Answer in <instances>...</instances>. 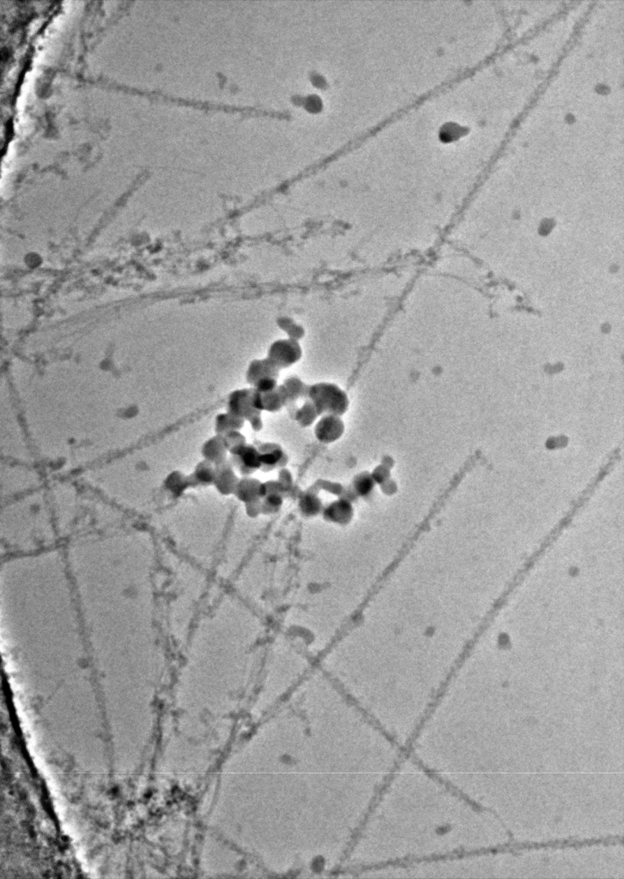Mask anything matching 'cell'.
<instances>
[{"instance_id":"cell-1","label":"cell","mask_w":624,"mask_h":879,"mask_svg":"<svg viewBox=\"0 0 624 879\" xmlns=\"http://www.w3.org/2000/svg\"><path fill=\"white\" fill-rule=\"evenodd\" d=\"M306 396L319 415H343L348 411V396L334 383L320 382L308 386Z\"/></svg>"},{"instance_id":"cell-2","label":"cell","mask_w":624,"mask_h":879,"mask_svg":"<svg viewBox=\"0 0 624 879\" xmlns=\"http://www.w3.org/2000/svg\"><path fill=\"white\" fill-rule=\"evenodd\" d=\"M228 412L244 421H248L254 430L262 426L261 412L254 405V389H242L233 391L228 401Z\"/></svg>"},{"instance_id":"cell-3","label":"cell","mask_w":624,"mask_h":879,"mask_svg":"<svg viewBox=\"0 0 624 879\" xmlns=\"http://www.w3.org/2000/svg\"><path fill=\"white\" fill-rule=\"evenodd\" d=\"M300 356L301 350L297 343L281 340L271 346L267 359L280 370L281 368L291 367L298 362Z\"/></svg>"},{"instance_id":"cell-4","label":"cell","mask_w":624,"mask_h":879,"mask_svg":"<svg viewBox=\"0 0 624 879\" xmlns=\"http://www.w3.org/2000/svg\"><path fill=\"white\" fill-rule=\"evenodd\" d=\"M344 423L339 416L324 415L315 423L314 433L318 441L329 444L343 437Z\"/></svg>"},{"instance_id":"cell-5","label":"cell","mask_w":624,"mask_h":879,"mask_svg":"<svg viewBox=\"0 0 624 879\" xmlns=\"http://www.w3.org/2000/svg\"><path fill=\"white\" fill-rule=\"evenodd\" d=\"M232 456V467L244 476H251L262 468L261 453L254 446L246 444Z\"/></svg>"},{"instance_id":"cell-6","label":"cell","mask_w":624,"mask_h":879,"mask_svg":"<svg viewBox=\"0 0 624 879\" xmlns=\"http://www.w3.org/2000/svg\"><path fill=\"white\" fill-rule=\"evenodd\" d=\"M288 403V397L281 385L269 393H261L254 390V405L259 412H277Z\"/></svg>"},{"instance_id":"cell-7","label":"cell","mask_w":624,"mask_h":879,"mask_svg":"<svg viewBox=\"0 0 624 879\" xmlns=\"http://www.w3.org/2000/svg\"><path fill=\"white\" fill-rule=\"evenodd\" d=\"M263 483L250 476H244L237 484L234 495L245 504L261 501L263 497Z\"/></svg>"},{"instance_id":"cell-8","label":"cell","mask_w":624,"mask_h":879,"mask_svg":"<svg viewBox=\"0 0 624 879\" xmlns=\"http://www.w3.org/2000/svg\"><path fill=\"white\" fill-rule=\"evenodd\" d=\"M239 479L237 476L232 463L228 460L216 465V476L214 486L223 495H233Z\"/></svg>"},{"instance_id":"cell-9","label":"cell","mask_w":624,"mask_h":879,"mask_svg":"<svg viewBox=\"0 0 624 879\" xmlns=\"http://www.w3.org/2000/svg\"><path fill=\"white\" fill-rule=\"evenodd\" d=\"M228 450L226 449L222 435H215L204 443L202 456L204 460L215 465L224 463L228 460Z\"/></svg>"},{"instance_id":"cell-10","label":"cell","mask_w":624,"mask_h":879,"mask_svg":"<svg viewBox=\"0 0 624 879\" xmlns=\"http://www.w3.org/2000/svg\"><path fill=\"white\" fill-rule=\"evenodd\" d=\"M278 368L270 362L269 359L254 360L248 365L246 372V381L252 387L256 382L267 378H278Z\"/></svg>"},{"instance_id":"cell-11","label":"cell","mask_w":624,"mask_h":879,"mask_svg":"<svg viewBox=\"0 0 624 879\" xmlns=\"http://www.w3.org/2000/svg\"><path fill=\"white\" fill-rule=\"evenodd\" d=\"M244 419L228 412L220 413L215 418V432L217 435H223L230 431L240 430L244 427Z\"/></svg>"},{"instance_id":"cell-12","label":"cell","mask_w":624,"mask_h":879,"mask_svg":"<svg viewBox=\"0 0 624 879\" xmlns=\"http://www.w3.org/2000/svg\"><path fill=\"white\" fill-rule=\"evenodd\" d=\"M216 476V465L205 460L197 465L194 472V481L202 486H214Z\"/></svg>"},{"instance_id":"cell-13","label":"cell","mask_w":624,"mask_h":879,"mask_svg":"<svg viewBox=\"0 0 624 879\" xmlns=\"http://www.w3.org/2000/svg\"><path fill=\"white\" fill-rule=\"evenodd\" d=\"M269 452L267 450L265 452L260 451L262 457V468H266L267 470H271V469L277 467L278 465H281L282 461L284 460L283 451L278 446L274 445L272 448L269 446Z\"/></svg>"},{"instance_id":"cell-14","label":"cell","mask_w":624,"mask_h":879,"mask_svg":"<svg viewBox=\"0 0 624 879\" xmlns=\"http://www.w3.org/2000/svg\"><path fill=\"white\" fill-rule=\"evenodd\" d=\"M288 397V402L295 400L297 398L302 397L304 394H307L308 387L304 386V383L297 377H290L285 380L283 385H281Z\"/></svg>"},{"instance_id":"cell-15","label":"cell","mask_w":624,"mask_h":879,"mask_svg":"<svg viewBox=\"0 0 624 879\" xmlns=\"http://www.w3.org/2000/svg\"><path fill=\"white\" fill-rule=\"evenodd\" d=\"M222 437L224 439L228 453H231L232 456L247 444L246 439H245L243 434L240 433L239 430L230 431L228 433L223 435Z\"/></svg>"},{"instance_id":"cell-16","label":"cell","mask_w":624,"mask_h":879,"mask_svg":"<svg viewBox=\"0 0 624 879\" xmlns=\"http://www.w3.org/2000/svg\"><path fill=\"white\" fill-rule=\"evenodd\" d=\"M318 416L317 410L315 409L314 405L309 400L297 411L296 420L298 421L300 426L308 427L313 423Z\"/></svg>"}]
</instances>
